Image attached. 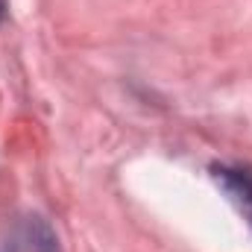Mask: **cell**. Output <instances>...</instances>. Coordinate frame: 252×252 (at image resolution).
I'll list each match as a JSON object with an SVG mask.
<instances>
[{
    "label": "cell",
    "instance_id": "7a4b0ae2",
    "mask_svg": "<svg viewBox=\"0 0 252 252\" xmlns=\"http://www.w3.org/2000/svg\"><path fill=\"white\" fill-rule=\"evenodd\" d=\"M6 18V0H0V21Z\"/></svg>",
    "mask_w": 252,
    "mask_h": 252
},
{
    "label": "cell",
    "instance_id": "6da1fadb",
    "mask_svg": "<svg viewBox=\"0 0 252 252\" xmlns=\"http://www.w3.org/2000/svg\"><path fill=\"white\" fill-rule=\"evenodd\" d=\"M214 182L238 205V211L252 226V167L250 164H214Z\"/></svg>",
    "mask_w": 252,
    "mask_h": 252
}]
</instances>
